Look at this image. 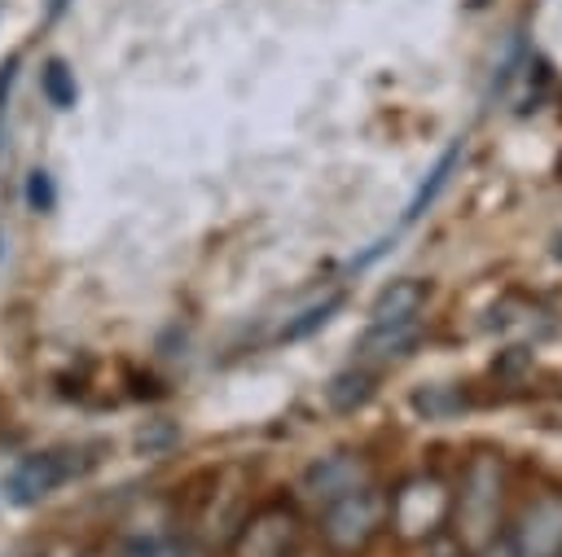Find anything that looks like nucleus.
<instances>
[{
    "label": "nucleus",
    "mask_w": 562,
    "mask_h": 557,
    "mask_svg": "<svg viewBox=\"0 0 562 557\" xmlns=\"http://www.w3.org/2000/svg\"><path fill=\"white\" fill-rule=\"evenodd\" d=\"M558 259H562V246H558Z\"/></svg>",
    "instance_id": "6ab92c4d"
},
{
    "label": "nucleus",
    "mask_w": 562,
    "mask_h": 557,
    "mask_svg": "<svg viewBox=\"0 0 562 557\" xmlns=\"http://www.w3.org/2000/svg\"><path fill=\"white\" fill-rule=\"evenodd\" d=\"M448 518H452V491L439 474H413L395 487V496H386V526L400 539L426 544L443 535Z\"/></svg>",
    "instance_id": "f03ea898"
},
{
    "label": "nucleus",
    "mask_w": 562,
    "mask_h": 557,
    "mask_svg": "<svg viewBox=\"0 0 562 557\" xmlns=\"http://www.w3.org/2000/svg\"><path fill=\"white\" fill-rule=\"evenodd\" d=\"M382 526H386V496L373 482H364L321 509V539L329 544V553H342V557L364 553Z\"/></svg>",
    "instance_id": "7ed1b4c3"
},
{
    "label": "nucleus",
    "mask_w": 562,
    "mask_h": 557,
    "mask_svg": "<svg viewBox=\"0 0 562 557\" xmlns=\"http://www.w3.org/2000/svg\"><path fill=\"white\" fill-rule=\"evenodd\" d=\"M294 548H299V513L285 500H268L250 509L228 539L233 557H290Z\"/></svg>",
    "instance_id": "39448f33"
},
{
    "label": "nucleus",
    "mask_w": 562,
    "mask_h": 557,
    "mask_svg": "<svg viewBox=\"0 0 562 557\" xmlns=\"http://www.w3.org/2000/svg\"><path fill=\"white\" fill-rule=\"evenodd\" d=\"M422 338V316H404V320H369V329L360 333V360L364 364H391L400 355H408Z\"/></svg>",
    "instance_id": "6e6552de"
},
{
    "label": "nucleus",
    "mask_w": 562,
    "mask_h": 557,
    "mask_svg": "<svg viewBox=\"0 0 562 557\" xmlns=\"http://www.w3.org/2000/svg\"><path fill=\"white\" fill-rule=\"evenodd\" d=\"M338 307H342V294L334 289V294H325L321 303H312V307H303V311H299L294 320H285L277 338H281V342H299V338H307V333H316L321 325H329Z\"/></svg>",
    "instance_id": "f8f14e48"
},
{
    "label": "nucleus",
    "mask_w": 562,
    "mask_h": 557,
    "mask_svg": "<svg viewBox=\"0 0 562 557\" xmlns=\"http://www.w3.org/2000/svg\"><path fill=\"white\" fill-rule=\"evenodd\" d=\"M426 557H465V548L452 535H435V539H426Z\"/></svg>",
    "instance_id": "f3484780"
},
{
    "label": "nucleus",
    "mask_w": 562,
    "mask_h": 557,
    "mask_svg": "<svg viewBox=\"0 0 562 557\" xmlns=\"http://www.w3.org/2000/svg\"><path fill=\"white\" fill-rule=\"evenodd\" d=\"M465 557H514V544H509V535H496L492 544H483V548H474Z\"/></svg>",
    "instance_id": "a211bd4d"
},
{
    "label": "nucleus",
    "mask_w": 562,
    "mask_h": 557,
    "mask_svg": "<svg viewBox=\"0 0 562 557\" xmlns=\"http://www.w3.org/2000/svg\"><path fill=\"white\" fill-rule=\"evenodd\" d=\"M53 202H57L53 175H48L44 167L26 171V211H35V215H48V211H53Z\"/></svg>",
    "instance_id": "2eb2a0df"
},
{
    "label": "nucleus",
    "mask_w": 562,
    "mask_h": 557,
    "mask_svg": "<svg viewBox=\"0 0 562 557\" xmlns=\"http://www.w3.org/2000/svg\"><path fill=\"white\" fill-rule=\"evenodd\" d=\"M13 83H18V53L0 66V136H4V118H9V96H13Z\"/></svg>",
    "instance_id": "dca6fc26"
},
{
    "label": "nucleus",
    "mask_w": 562,
    "mask_h": 557,
    "mask_svg": "<svg viewBox=\"0 0 562 557\" xmlns=\"http://www.w3.org/2000/svg\"><path fill=\"white\" fill-rule=\"evenodd\" d=\"M40 92L48 96V105H53V110H70V105H75V96H79L75 70H70L61 57H53V61L40 70Z\"/></svg>",
    "instance_id": "ddd939ff"
},
{
    "label": "nucleus",
    "mask_w": 562,
    "mask_h": 557,
    "mask_svg": "<svg viewBox=\"0 0 562 557\" xmlns=\"http://www.w3.org/2000/svg\"><path fill=\"white\" fill-rule=\"evenodd\" d=\"M422 307H426V285L417 276H404L378 294L369 320H404V316H422Z\"/></svg>",
    "instance_id": "1a4fd4ad"
},
{
    "label": "nucleus",
    "mask_w": 562,
    "mask_h": 557,
    "mask_svg": "<svg viewBox=\"0 0 562 557\" xmlns=\"http://www.w3.org/2000/svg\"><path fill=\"white\" fill-rule=\"evenodd\" d=\"M413 408H417L426 421H443V417L461 412V395L448 390V386H426V390L413 395Z\"/></svg>",
    "instance_id": "4468645a"
},
{
    "label": "nucleus",
    "mask_w": 562,
    "mask_h": 557,
    "mask_svg": "<svg viewBox=\"0 0 562 557\" xmlns=\"http://www.w3.org/2000/svg\"><path fill=\"white\" fill-rule=\"evenodd\" d=\"M457 162H461V140H452L443 154H439V162L430 167V175L422 180V189L413 193V202H408V211H404V224H413V219H422L430 206H435V197L443 193V184L452 180V171H457Z\"/></svg>",
    "instance_id": "9d476101"
},
{
    "label": "nucleus",
    "mask_w": 562,
    "mask_h": 557,
    "mask_svg": "<svg viewBox=\"0 0 562 557\" xmlns=\"http://www.w3.org/2000/svg\"><path fill=\"white\" fill-rule=\"evenodd\" d=\"M501 496H505V465L501 456L483 452L465 465L461 474V496H452V518H457V544L465 553L492 544L501 531Z\"/></svg>",
    "instance_id": "f257e3e1"
},
{
    "label": "nucleus",
    "mask_w": 562,
    "mask_h": 557,
    "mask_svg": "<svg viewBox=\"0 0 562 557\" xmlns=\"http://www.w3.org/2000/svg\"><path fill=\"white\" fill-rule=\"evenodd\" d=\"M514 557H562V496L531 504L509 535Z\"/></svg>",
    "instance_id": "0eeeda50"
},
{
    "label": "nucleus",
    "mask_w": 562,
    "mask_h": 557,
    "mask_svg": "<svg viewBox=\"0 0 562 557\" xmlns=\"http://www.w3.org/2000/svg\"><path fill=\"white\" fill-rule=\"evenodd\" d=\"M369 482V465H364V456H356V452H329V456H321V461H312L307 469H303V478H299V491L312 500V504H329V500H338V496H347V491H356V487H364Z\"/></svg>",
    "instance_id": "423d86ee"
},
{
    "label": "nucleus",
    "mask_w": 562,
    "mask_h": 557,
    "mask_svg": "<svg viewBox=\"0 0 562 557\" xmlns=\"http://www.w3.org/2000/svg\"><path fill=\"white\" fill-rule=\"evenodd\" d=\"M83 465H88V461H83L75 447L31 452V456H22V461L9 469V478H4V500L18 504V509H31V504L48 500L57 487H66L70 478H79Z\"/></svg>",
    "instance_id": "20e7f679"
},
{
    "label": "nucleus",
    "mask_w": 562,
    "mask_h": 557,
    "mask_svg": "<svg viewBox=\"0 0 562 557\" xmlns=\"http://www.w3.org/2000/svg\"><path fill=\"white\" fill-rule=\"evenodd\" d=\"M369 395H373V373L369 368H342L325 386V399H329L334 412H356Z\"/></svg>",
    "instance_id": "9b49d317"
}]
</instances>
